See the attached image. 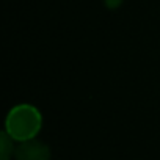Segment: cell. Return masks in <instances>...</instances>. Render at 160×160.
I'll use <instances>...</instances> for the list:
<instances>
[{
	"label": "cell",
	"mask_w": 160,
	"mask_h": 160,
	"mask_svg": "<svg viewBox=\"0 0 160 160\" xmlns=\"http://www.w3.org/2000/svg\"><path fill=\"white\" fill-rule=\"evenodd\" d=\"M42 118L36 107L30 104H19L7 116L5 122V132L14 140V141H28L33 140L38 132L41 130Z\"/></svg>",
	"instance_id": "1"
},
{
	"label": "cell",
	"mask_w": 160,
	"mask_h": 160,
	"mask_svg": "<svg viewBox=\"0 0 160 160\" xmlns=\"http://www.w3.org/2000/svg\"><path fill=\"white\" fill-rule=\"evenodd\" d=\"M16 160H50V149L41 143L33 140L22 141L14 152Z\"/></svg>",
	"instance_id": "2"
},
{
	"label": "cell",
	"mask_w": 160,
	"mask_h": 160,
	"mask_svg": "<svg viewBox=\"0 0 160 160\" xmlns=\"http://www.w3.org/2000/svg\"><path fill=\"white\" fill-rule=\"evenodd\" d=\"M13 141L14 140L7 132L2 133V138H0V160H10L14 155L16 149L13 146Z\"/></svg>",
	"instance_id": "3"
},
{
	"label": "cell",
	"mask_w": 160,
	"mask_h": 160,
	"mask_svg": "<svg viewBox=\"0 0 160 160\" xmlns=\"http://www.w3.org/2000/svg\"><path fill=\"white\" fill-rule=\"evenodd\" d=\"M105 2H107V7H110V8H116V7L122 2V0H105Z\"/></svg>",
	"instance_id": "4"
}]
</instances>
